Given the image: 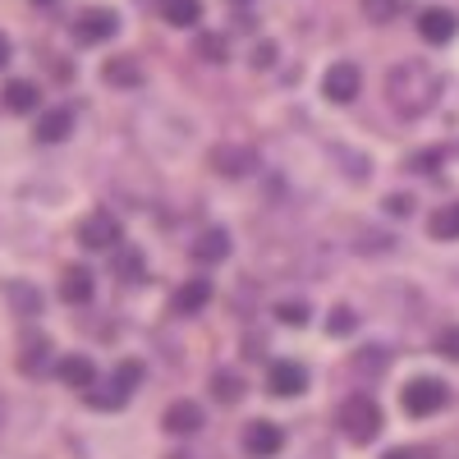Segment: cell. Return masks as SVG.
<instances>
[{
  "mask_svg": "<svg viewBox=\"0 0 459 459\" xmlns=\"http://www.w3.org/2000/svg\"><path fill=\"white\" fill-rule=\"evenodd\" d=\"M441 88H446V79L428 60H400L386 74V101H391V110L400 115V120H418V115H428L441 101Z\"/></svg>",
  "mask_w": 459,
  "mask_h": 459,
  "instance_id": "6da1fadb",
  "label": "cell"
},
{
  "mask_svg": "<svg viewBox=\"0 0 459 459\" xmlns=\"http://www.w3.org/2000/svg\"><path fill=\"white\" fill-rule=\"evenodd\" d=\"M335 423H340V432L350 437L354 446H368V441H377V432H381V404H377L372 395H350V400L340 404Z\"/></svg>",
  "mask_w": 459,
  "mask_h": 459,
  "instance_id": "7a4b0ae2",
  "label": "cell"
},
{
  "mask_svg": "<svg viewBox=\"0 0 459 459\" xmlns=\"http://www.w3.org/2000/svg\"><path fill=\"white\" fill-rule=\"evenodd\" d=\"M446 400H450V391H446V381H437V377H413L409 386H404V395H400L404 413H413V418H432V413H441Z\"/></svg>",
  "mask_w": 459,
  "mask_h": 459,
  "instance_id": "3957f363",
  "label": "cell"
},
{
  "mask_svg": "<svg viewBox=\"0 0 459 459\" xmlns=\"http://www.w3.org/2000/svg\"><path fill=\"white\" fill-rule=\"evenodd\" d=\"M120 239H125V230H120V221H115L106 207H97V212H88V216L79 221V244L92 248V253L120 248Z\"/></svg>",
  "mask_w": 459,
  "mask_h": 459,
  "instance_id": "277c9868",
  "label": "cell"
},
{
  "mask_svg": "<svg viewBox=\"0 0 459 459\" xmlns=\"http://www.w3.org/2000/svg\"><path fill=\"white\" fill-rule=\"evenodd\" d=\"M207 166H212L221 179H248L253 166H257V152L244 147V143H216L212 157H207Z\"/></svg>",
  "mask_w": 459,
  "mask_h": 459,
  "instance_id": "5b68a950",
  "label": "cell"
},
{
  "mask_svg": "<svg viewBox=\"0 0 459 459\" xmlns=\"http://www.w3.org/2000/svg\"><path fill=\"white\" fill-rule=\"evenodd\" d=\"M359 88H363V74H359V65H350V60L331 65L326 79H322V92H326V101H335V106H350V101L359 97Z\"/></svg>",
  "mask_w": 459,
  "mask_h": 459,
  "instance_id": "8992f818",
  "label": "cell"
},
{
  "mask_svg": "<svg viewBox=\"0 0 459 459\" xmlns=\"http://www.w3.org/2000/svg\"><path fill=\"white\" fill-rule=\"evenodd\" d=\"M115 28H120V19H115L110 10H83L79 19H74V37H79L83 47H97V42H110Z\"/></svg>",
  "mask_w": 459,
  "mask_h": 459,
  "instance_id": "52a82bcc",
  "label": "cell"
},
{
  "mask_svg": "<svg viewBox=\"0 0 459 459\" xmlns=\"http://www.w3.org/2000/svg\"><path fill=\"white\" fill-rule=\"evenodd\" d=\"M285 446V432L276 423H248L244 428V455L248 459H276Z\"/></svg>",
  "mask_w": 459,
  "mask_h": 459,
  "instance_id": "ba28073f",
  "label": "cell"
},
{
  "mask_svg": "<svg viewBox=\"0 0 459 459\" xmlns=\"http://www.w3.org/2000/svg\"><path fill=\"white\" fill-rule=\"evenodd\" d=\"M101 79H106L110 88H120V92H138V88L147 83V74H143L138 56H110V60L101 65Z\"/></svg>",
  "mask_w": 459,
  "mask_h": 459,
  "instance_id": "9c48e42d",
  "label": "cell"
},
{
  "mask_svg": "<svg viewBox=\"0 0 459 459\" xmlns=\"http://www.w3.org/2000/svg\"><path fill=\"white\" fill-rule=\"evenodd\" d=\"M266 386L290 400V395H299V391H308V372H303V363H294V359H276L272 372H266Z\"/></svg>",
  "mask_w": 459,
  "mask_h": 459,
  "instance_id": "30bf717a",
  "label": "cell"
},
{
  "mask_svg": "<svg viewBox=\"0 0 459 459\" xmlns=\"http://www.w3.org/2000/svg\"><path fill=\"white\" fill-rule=\"evenodd\" d=\"M212 303V281L207 276H194V281H184L179 290H175V299H170V308L179 313V317H194V313H203Z\"/></svg>",
  "mask_w": 459,
  "mask_h": 459,
  "instance_id": "8fae6325",
  "label": "cell"
},
{
  "mask_svg": "<svg viewBox=\"0 0 459 459\" xmlns=\"http://www.w3.org/2000/svg\"><path fill=\"white\" fill-rule=\"evenodd\" d=\"M455 32H459V19L450 10H423L418 14V37H423L428 47H446Z\"/></svg>",
  "mask_w": 459,
  "mask_h": 459,
  "instance_id": "7c38bea8",
  "label": "cell"
},
{
  "mask_svg": "<svg viewBox=\"0 0 459 459\" xmlns=\"http://www.w3.org/2000/svg\"><path fill=\"white\" fill-rule=\"evenodd\" d=\"M69 134H74V110L69 106H51V110L37 115V129H32L37 143H65Z\"/></svg>",
  "mask_w": 459,
  "mask_h": 459,
  "instance_id": "4fadbf2b",
  "label": "cell"
},
{
  "mask_svg": "<svg viewBox=\"0 0 459 459\" xmlns=\"http://www.w3.org/2000/svg\"><path fill=\"white\" fill-rule=\"evenodd\" d=\"M161 428H166L170 437H194V432H203V409H198L194 400H175V404L166 409V418H161Z\"/></svg>",
  "mask_w": 459,
  "mask_h": 459,
  "instance_id": "5bb4252c",
  "label": "cell"
},
{
  "mask_svg": "<svg viewBox=\"0 0 459 459\" xmlns=\"http://www.w3.org/2000/svg\"><path fill=\"white\" fill-rule=\"evenodd\" d=\"M92 294H97V281H92L88 266H69V272L60 276V299L69 303V308H83V303H92Z\"/></svg>",
  "mask_w": 459,
  "mask_h": 459,
  "instance_id": "9a60e30c",
  "label": "cell"
},
{
  "mask_svg": "<svg viewBox=\"0 0 459 459\" xmlns=\"http://www.w3.org/2000/svg\"><path fill=\"white\" fill-rule=\"evenodd\" d=\"M51 368V340L47 335H23L19 340V372L23 377H42Z\"/></svg>",
  "mask_w": 459,
  "mask_h": 459,
  "instance_id": "2e32d148",
  "label": "cell"
},
{
  "mask_svg": "<svg viewBox=\"0 0 459 459\" xmlns=\"http://www.w3.org/2000/svg\"><path fill=\"white\" fill-rule=\"evenodd\" d=\"M56 377L65 381L69 391H88L92 381H97V363H92L88 354H65V359L56 363Z\"/></svg>",
  "mask_w": 459,
  "mask_h": 459,
  "instance_id": "e0dca14e",
  "label": "cell"
},
{
  "mask_svg": "<svg viewBox=\"0 0 459 459\" xmlns=\"http://www.w3.org/2000/svg\"><path fill=\"white\" fill-rule=\"evenodd\" d=\"M0 101H5L10 115H32L37 101H42V92H37V83H28V79H10L5 92H0Z\"/></svg>",
  "mask_w": 459,
  "mask_h": 459,
  "instance_id": "ac0fdd59",
  "label": "cell"
},
{
  "mask_svg": "<svg viewBox=\"0 0 459 459\" xmlns=\"http://www.w3.org/2000/svg\"><path fill=\"white\" fill-rule=\"evenodd\" d=\"M188 253H194V262H225L230 257V235L225 230H203V235L188 244Z\"/></svg>",
  "mask_w": 459,
  "mask_h": 459,
  "instance_id": "d6986e66",
  "label": "cell"
},
{
  "mask_svg": "<svg viewBox=\"0 0 459 459\" xmlns=\"http://www.w3.org/2000/svg\"><path fill=\"white\" fill-rule=\"evenodd\" d=\"M83 400H88V409H101V413H115V409H125L129 404V391L120 386V381H115L110 377V386H97V381H92V386L83 391Z\"/></svg>",
  "mask_w": 459,
  "mask_h": 459,
  "instance_id": "ffe728a7",
  "label": "cell"
},
{
  "mask_svg": "<svg viewBox=\"0 0 459 459\" xmlns=\"http://www.w3.org/2000/svg\"><path fill=\"white\" fill-rule=\"evenodd\" d=\"M5 299H10V308L19 317H37V313H42V290L28 285V281H10L5 285Z\"/></svg>",
  "mask_w": 459,
  "mask_h": 459,
  "instance_id": "44dd1931",
  "label": "cell"
},
{
  "mask_svg": "<svg viewBox=\"0 0 459 459\" xmlns=\"http://www.w3.org/2000/svg\"><path fill=\"white\" fill-rule=\"evenodd\" d=\"M428 235H432V239H441V244L459 239V203H446L441 212H432V216H428Z\"/></svg>",
  "mask_w": 459,
  "mask_h": 459,
  "instance_id": "7402d4cb",
  "label": "cell"
},
{
  "mask_svg": "<svg viewBox=\"0 0 459 459\" xmlns=\"http://www.w3.org/2000/svg\"><path fill=\"white\" fill-rule=\"evenodd\" d=\"M161 19L175 28H194L203 19V0H161Z\"/></svg>",
  "mask_w": 459,
  "mask_h": 459,
  "instance_id": "603a6c76",
  "label": "cell"
},
{
  "mask_svg": "<svg viewBox=\"0 0 459 459\" xmlns=\"http://www.w3.org/2000/svg\"><path fill=\"white\" fill-rule=\"evenodd\" d=\"M115 276L129 281V285H138V281H143V253L120 244V253H115Z\"/></svg>",
  "mask_w": 459,
  "mask_h": 459,
  "instance_id": "cb8c5ba5",
  "label": "cell"
},
{
  "mask_svg": "<svg viewBox=\"0 0 459 459\" xmlns=\"http://www.w3.org/2000/svg\"><path fill=\"white\" fill-rule=\"evenodd\" d=\"M212 395H216L221 404H239V400H244V381H239L235 372H216V377H212Z\"/></svg>",
  "mask_w": 459,
  "mask_h": 459,
  "instance_id": "d4e9b609",
  "label": "cell"
},
{
  "mask_svg": "<svg viewBox=\"0 0 459 459\" xmlns=\"http://www.w3.org/2000/svg\"><path fill=\"white\" fill-rule=\"evenodd\" d=\"M386 363H391L386 344H368V350L354 354V368H359V372H386Z\"/></svg>",
  "mask_w": 459,
  "mask_h": 459,
  "instance_id": "484cf974",
  "label": "cell"
},
{
  "mask_svg": "<svg viewBox=\"0 0 459 459\" xmlns=\"http://www.w3.org/2000/svg\"><path fill=\"white\" fill-rule=\"evenodd\" d=\"M198 56L212 60V65H216V60H230V42H225L221 32H203V37H198Z\"/></svg>",
  "mask_w": 459,
  "mask_h": 459,
  "instance_id": "4316f807",
  "label": "cell"
},
{
  "mask_svg": "<svg viewBox=\"0 0 459 459\" xmlns=\"http://www.w3.org/2000/svg\"><path fill=\"white\" fill-rule=\"evenodd\" d=\"M276 317L285 322V326H308L313 322V308H308V303H281V308H276Z\"/></svg>",
  "mask_w": 459,
  "mask_h": 459,
  "instance_id": "83f0119b",
  "label": "cell"
},
{
  "mask_svg": "<svg viewBox=\"0 0 459 459\" xmlns=\"http://www.w3.org/2000/svg\"><path fill=\"white\" fill-rule=\"evenodd\" d=\"M395 10H400V0H363V19L372 23H391Z\"/></svg>",
  "mask_w": 459,
  "mask_h": 459,
  "instance_id": "f1b7e54d",
  "label": "cell"
},
{
  "mask_svg": "<svg viewBox=\"0 0 459 459\" xmlns=\"http://www.w3.org/2000/svg\"><path fill=\"white\" fill-rule=\"evenodd\" d=\"M354 326H359L354 308H331V317H326V331H331V335H350Z\"/></svg>",
  "mask_w": 459,
  "mask_h": 459,
  "instance_id": "f546056e",
  "label": "cell"
},
{
  "mask_svg": "<svg viewBox=\"0 0 459 459\" xmlns=\"http://www.w3.org/2000/svg\"><path fill=\"white\" fill-rule=\"evenodd\" d=\"M437 354L450 359V363H459V326H446V331L437 335Z\"/></svg>",
  "mask_w": 459,
  "mask_h": 459,
  "instance_id": "4dcf8cb0",
  "label": "cell"
},
{
  "mask_svg": "<svg viewBox=\"0 0 459 459\" xmlns=\"http://www.w3.org/2000/svg\"><path fill=\"white\" fill-rule=\"evenodd\" d=\"M115 381H120L125 391H134L138 381H143V363H138V359H125L120 368H115Z\"/></svg>",
  "mask_w": 459,
  "mask_h": 459,
  "instance_id": "1f68e13d",
  "label": "cell"
},
{
  "mask_svg": "<svg viewBox=\"0 0 459 459\" xmlns=\"http://www.w3.org/2000/svg\"><path fill=\"white\" fill-rule=\"evenodd\" d=\"M441 152H418V157H409V170H437Z\"/></svg>",
  "mask_w": 459,
  "mask_h": 459,
  "instance_id": "d6a6232c",
  "label": "cell"
},
{
  "mask_svg": "<svg viewBox=\"0 0 459 459\" xmlns=\"http://www.w3.org/2000/svg\"><path fill=\"white\" fill-rule=\"evenodd\" d=\"M272 60H276V47H272V42H266V47H257V51H253V65H257V69H266V65H272Z\"/></svg>",
  "mask_w": 459,
  "mask_h": 459,
  "instance_id": "836d02e7",
  "label": "cell"
},
{
  "mask_svg": "<svg viewBox=\"0 0 459 459\" xmlns=\"http://www.w3.org/2000/svg\"><path fill=\"white\" fill-rule=\"evenodd\" d=\"M386 207H391L395 216H409V212H413V198H404V194H395V198H386Z\"/></svg>",
  "mask_w": 459,
  "mask_h": 459,
  "instance_id": "e575fe53",
  "label": "cell"
},
{
  "mask_svg": "<svg viewBox=\"0 0 459 459\" xmlns=\"http://www.w3.org/2000/svg\"><path fill=\"white\" fill-rule=\"evenodd\" d=\"M10 60H14V47H10V37H5V32H0V69H5Z\"/></svg>",
  "mask_w": 459,
  "mask_h": 459,
  "instance_id": "d590c367",
  "label": "cell"
},
{
  "mask_svg": "<svg viewBox=\"0 0 459 459\" xmlns=\"http://www.w3.org/2000/svg\"><path fill=\"white\" fill-rule=\"evenodd\" d=\"M386 459H418V455H413V450H391Z\"/></svg>",
  "mask_w": 459,
  "mask_h": 459,
  "instance_id": "8d00e7d4",
  "label": "cell"
},
{
  "mask_svg": "<svg viewBox=\"0 0 459 459\" xmlns=\"http://www.w3.org/2000/svg\"><path fill=\"white\" fill-rule=\"evenodd\" d=\"M32 5H56V0H32Z\"/></svg>",
  "mask_w": 459,
  "mask_h": 459,
  "instance_id": "74e56055",
  "label": "cell"
},
{
  "mask_svg": "<svg viewBox=\"0 0 459 459\" xmlns=\"http://www.w3.org/2000/svg\"><path fill=\"white\" fill-rule=\"evenodd\" d=\"M0 423H5V400H0Z\"/></svg>",
  "mask_w": 459,
  "mask_h": 459,
  "instance_id": "f35d334b",
  "label": "cell"
},
{
  "mask_svg": "<svg viewBox=\"0 0 459 459\" xmlns=\"http://www.w3.org/2000/svg\"><path fill=\"white\" fill-rule=\"evenodd\" d=\"M170 459H188V455H170Z\"/></svg>",
  "mask_w": 459,
  "mask_h": 459,
  "instance_id": "ab89813d",
  "label": "cell"
}]
</instances>
